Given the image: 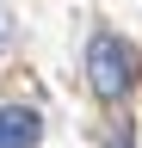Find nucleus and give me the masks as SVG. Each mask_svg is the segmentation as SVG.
Masks as SVG:
<instances>
[{
  "instance_id": "f257e3e1",
  "label": "nucleus",
  "mask_w": 142,
  "mask_h": 148,
  "mask_svg": "<svg viewBox=\"0 0 142 148\" xmlns=\"http://www.w3.org/2000/svg\"><path fill=\"white\" fill-rule=\"evenodd\" d=\"M136 74H142V56L130 49V37L99 31L93 43H86V80H93L99 99H123V92L136 86Z\"/></svg>"
},
{
  "instance_id": "7ed1b4c3",
  "label": "nucleus",
  "mask_w": 142,
  "mask_h": 148,
  "mask_svg": "<svg viewBox=\"0 0 142 148\" xmlns=\"http://www.w3.org/2000/svg\"><path fill=\"white\" fill-rule=\"evenodd\" d=\"M0 49H6V12H0Z\"/></svg>"
},
{
  "instance_id": "20e7f679",
  "label": "nucleus",
  "mask_w": 142,
  "mask_h": 148,
  "mask_svg": "<svg viewBox=\"0 0 142 148\" xmlns=\"http://www.w3.org/2000/svg\"><path fill=\"white\" fill-rule=\"evenodd\" d=\"M111 148H130V136H117V142H111Z\"/></svg>"
},
{
  "instance_id": "f03ea898",
  "label": "nucleus",
  "mask_w": 142,
  "mask_h": 148,
  "mask_svg": "<svg viewBox=\"0 0 142 148\" xmlns=\"http://www.w3.org/2000/svg\"><path fill=\"white\" fill-rule=\"evenodd\" d=\"M43 142V117L31 105H6L0 111V148H37Z\"/></svg>"
}]
</instances>
